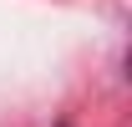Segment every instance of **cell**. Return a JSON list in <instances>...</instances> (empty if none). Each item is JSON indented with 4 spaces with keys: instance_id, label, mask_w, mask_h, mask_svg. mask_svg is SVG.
Returning <instances> with one entry per match:
<instances>
[{
    "instance_id": "obj_1",
    "label": "cell",
    "mask_w": 132,
    "mask_h": 127,
    "mask_svg": "<svg viewBox=\"0 0 132 127\" xmlns=\"http://www.w3.org/2000/svg\"><path fill=\"white\" fill-rule=\"evenodd\" d=\"M61 127H66V122H61Z\"/></svg>"
}]
</instances>
